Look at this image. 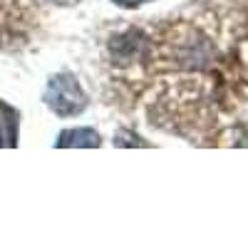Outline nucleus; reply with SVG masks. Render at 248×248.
<instances>
[{
    "instance_id": "7ed1b4c3",
    "label": "nucleus",
    "mask_w": 248,
    "mask_h": 248,
    "mask_svg": "<svg viewBox=\"0 0 248 248\" xmlns=\"http://www.w3.org/2000/svg\"><path fill=\"white\" fill-rule=\"evenodd\" d=\"M117 5H122V8H137V5H141V3H149V0H114Z\"/></svg>"
},
{
    "instance_id": "f03ea898",
    "label": "nucleus",
    "mask_w": 248,
    "mask_h": 248,
    "mask_svg": "<svg viewBox=\"0 0 248 248\" xmlns=\"http://www.w3.org/2000/svg\"><path fill=\"white\" fill-rule=\"evenodd\" d=\"M102 139L94 129L79 127V129H65L57 137V147H99Z\"/></svg>"
},
{
    "instance_id": "20e7f679",
    "label": "nucleus",
    "mask_w": 248,
    "mask_h": 248,
    "mask_svg": "<svg viewBox=\"0 0 248 248\" xmlns=\"http://www.w3.org/2000/svg\"><path fill=\"white\" fill-rule=\"evenodd\" d=\"M0 144H3V132H0Z\"/></svg>"
},
{
    "instance_id": "f257e3e1",
    "label": "nucleus",
    "mask_w": 248,
    "mask_h": 248,
    "mask_svg": "<svg viewBox=\"0 0 248 248\" xmlns=\"http://www.w3.org/2000/svg\"><path fill=\"white\" fill-rule=\"evenodd\" d=\"M47 107L60 117H75L87 107V94L72 75H55L45 92Z\"/></svg>"
}]
</instances>
